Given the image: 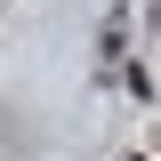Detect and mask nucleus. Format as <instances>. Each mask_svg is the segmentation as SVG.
I'll return each mask as SVG.
<instances>
[{
  "instance_id": "f257e3e1",
  "label": "nucleus",
  "mask_w": 161,
  "mask_h": 161,
  "mask_svg": "<svg viewBox=\"0 0 161 161\" xmlns=\"http://www.w3.org/2000/svg\"><path fill=\"white\" fill-rule=\"evenodd\" d=\"M153 32H161V0H153Z\"/></svg>"
}]
</instances>
